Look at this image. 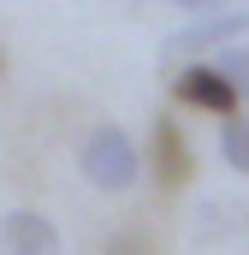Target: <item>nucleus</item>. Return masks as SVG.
I'll list each match as a JSON object with an SVG mask.
<instances>
[{
	"label": "nucleus",
	"instance_id": "nucleus-9",
	"mask_svg": "<svg viewBox=\"0 0 249 255\" xmlns=\"http://www.w3.org/2000/svg\"><path fill=\"white\" fill-rule=\"evenodd\" d=\"M178 12H190V18H202V12H220V6H232V0H172Z\"/></svg>",
	"mask_w": 249,
	"mask_h": 255
},
{
	"label": "nucleus",
	"instance_id": "nucleus-3",
	"mask_svg": "<svg viewBox=\"0 0 249 255\" xmlns=\"http://www.w3.org/2000/svg\"><path fill=\"white\" fill-rule=\"evenodd\" d=\"M148 136H154V142H148V172H154L166 190H184L190 178H196V160H190V142H184V130H178V119L160 113Z\"/></svg>",
	"mask_w": 249,
	"mask_h": 255
},
{
	"label": "nucleus",
	"instance_id": "nucleus-1",
	"mask_svg": "<svg viewBox=\"0 0 249 255\" xmlns=\"http://www.w3.org/2000/svg\"><path fill=\"white\" fill-rule=\"evenodd\" d=\"M77 172H83L89 190L119 196V190H130V184L142 178V148L130 142V130L95 125L89 136H83V148H77Z\"/></svg>",
	"mask_w": 249,
	"mask_h": 255
},
{
	"label": "nucleus",
	"instance_id": "nucleus-6",
	"mask_svg": "<svg viewBox=\"0 0 249 255\" xmlns=\"http://www.w3.org/2000/svg\"><path fill=\"white\" fill-rule=\"evenodd\" d=\"M220 160L249 178V113H232V119L220 125Z\"/></svg>",
	"mask_w": 249,
	"mask_h": 255
},
{
	"label": "nucleus",
	"instance_id": "nucleus-5",
	"mask_svg": "<svg viewBox=\"0 0 249 255\" xmlns=\"http://www.w3.org/2000/svg\"><path fill=\"white\" fill-rule=\"evenodd\" d=\"M172 95L196 107V113H220V119H232V113H244L238 107V95H232V83L214 71V65H184L178 77H172Z\"/></svg>",
	"mask_w": 249,
	"mask_h": 255
},
{
	"label": "nucleus",
	"instance_id": "nucleus-4",
	"mask_svg": "<svg viewBox=\"0 0 249 255\" xmlns=\"http://www.w3.org/2000/svg\"><path fill=\"white\" fill-rule=\"evenodd\" d=\"M244 36H249V6H220V12L190 18L172 36V48H184V54H196V48H238Z\"/></svg>",
	"mask_w": 249,
	"mask_h": 255
},
{
	"label": "nucleus",
	"instance_id": "nucleus-2",
	"mask_svg": "<svg viewBox=\"0 0 249 255\" xmlns=\"http://www.w3.org/2000/svg\"><path fill=\"white\" fill-rule=\"evenodd\" d=\"M0 255H65V238L48 214L12 208V214H0Z\"/></svg>",
	"mask_w": 249,
	"mask_h": 255
},
{
	"label": "nucleus",
	"instance_id": "nucleus-8",
	"mask_svg": "<svg viewBox=\"0 0 249 255\" xmlns=\"http://www.w3.org/2000/svg\"><path fill=\"white\" fill-rule=\"evenodd\" d=\"M101 255H148V232H119V238H107Z\"/></svg>",
	"mask_w": 249,
	"mask_h": 255
},
{
	"label": "nucleus",
	"instance_id": "nucleus-7",
	"mask_svg": "<svg viewBox=\"0 0 249 255\" xmlns=\"http://www.w3.org/2000/svg\"><path fill=\"white\" fill-rule=\"evenodd\" d=\"M208 65H214V71L232 83V95H238V107H244V101H249V42H238V48H220Z\"/></svg>",
	"mask_w": 249,
	"mask_h": 255
}]
</instances>
